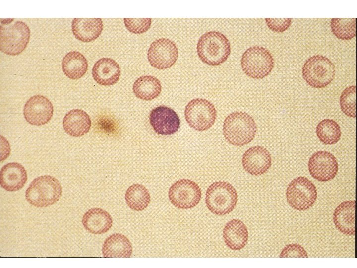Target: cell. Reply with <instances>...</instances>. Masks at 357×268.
I'll list each match as a JSON object with an SVG mask.
<instances>
[{"mask_svg":"<svg viewBox=\"0 0 357 268\" xmlns=\"http://www.w3.org/2000/svg\"><path fill=\"white\" fill-rule=\"evenodd\" d=\"M237 201L238 194L235 189L231 184L225 181L213 183L206 192V206L216 215L229 213L235 207Z\"/></svg>","mask_w":357,"mask_h":268,"instance_id":"obj_5","label":"cell"},{"mask_svg":"<svg viewBox=\"0 0 357 268\" xmlns=\"http://www.w3.org/2000/svg\"><path fill=\"white\" fill-rule=\"evenodd\" d=\"M132 252V247L128 238L119 233L107 237L102 247V253L105 258H129Z\"/></svg>","mask_w":357,"mask_h":268,"instance_id":"obj_23","label":"cell"},{"mask_svg":"<svg viewBox=\"0 0 357 268\" xmlns=\"http://www.w3.org/2000/svg\"><path fill=\"white\" fill-rule=\"evenodd\" d=\"M308 167L312 177L320 182H326L337 175L338 165L336 158L331 153L318 151L309 158Z\"/></svg>","mask_w":357,"mask_h":268,"instance_id":"obj_12","label":"cell"},{"mask_svg":"<svg viewBox=\"0 0 357 268\" xmlns=\"http://www.w3.org/2000/svg\"><path fill=\"white\" fill-rule=\"evenodd\" d=\"M27 179L26 171L19 163H9L1 169L0 184L6 191L12 192L20 190L25 185Z\"/></svg>","mask_w":357,"mask_h":268,"instance_id":"obj_17","label":"cell"},{"mask_svg":"<svg viewBox=\"0 0 357 268\" xmlns=\"http://www.w3.org/2000/svg\"><path fill=\"white\" fill-rule=\"evenodd\" d=\"M73 35L78 40L89 42L101 34L103 25L100 18H75L72 22Z\"/></svg>","mask_w":357,"mask_h":268,"instance_id":"obj_18","label":"cell"},{"mask_svg":"<svg viewBox=\"0 0 357 268\" xmlns=\"http://www.w3.org/2000/svg\"><path fill=\"white\" fill-rule=\"evenodd\" d=\"M82 222L85 229L90 233L101 234L110 229L113 220L108 212L95 207L88 210L84 213Z\"/></svg>","mask_w":357,"mask_h":268,"instance_id":"obj_21","label":"cell"},{"mask_svg":"<svg viewBox=\"0 0 357 268\" xmlns=\"http://www.w3.org/2000/svg\"><path fill=\"white\" fill-rule=\"evenodd\" d=\"M316 134L322 143L332 145L339 140L341 131L336 122L332 119H326L318 124L316 127Z\"/></svg>","mask_w":357,"mask_h":268,"instance_id":"obj_27","label":"cell"},{"mask_svg":"<svg viewBox=\"0 0 357 268\" xmlns=\"http://www.w3.org/2000/svg\"><path fill=\"white\" fill-rule=\"evenodd\" d=\"M266 24L273 31L283 32L287 30L291 25L292 18H265Z\"/></svg>","mask_w":357,"mask_h":268,"instance_id":"obj_32","label":"cell"},{"mask_svg":"<svg viewBox=\"0 0 357 268\" xmlns=\"http://www.w3.org/2000/svg\"><path fill=\"white\" fill-rule=\"evenodd\" d=\"M272 158L269 151L264 147L255 146L244 153L242 163L244 170L254 176L263 174L270 169Z\"/></svg>","mask_w":357,"mask_h":268,"instance_id":"obj_15","label":"cell"},{"mask_svg":"<svg viewBox=\"0 0 357 268\" xmlns=\"http://www.w3.org/2000/svg\"><path fill=\"white\" fill-rule=\"evenodd\" d=\"M160 81L151 75H144L137 78L133 85L135 96L142 100L150 101L157 98L161 93Z\"/></svg>","mask_w":357,"mask_h":268,"instance_id":"obj_25","label":"cell"},{"mask_svg":"<svg viewBox=\"0 0 357 268\" xmlns=\"http://www.w3.org/2000/svg\"><path fill=\"white\" fill-rule=\"evenodd\" d=\"M223 236L225 243L228 248L233 250H239L246 245L248 232L242 221L234 219L226 223Z\"/></svg>","mask_w":357,"mask_h":268,"instance_id":"obj_22","label":"cell"},{"mask_svg":"<svg viewBox=\"0 0 357 268\" xmlns=\"http://www.w3.org/2000/svg\"><path fill=\"white\" fill-rule=\"evenodd\" d=\"M65 132L73 137H80L89 131L91 121L88 114L81 109H73L68 112L63 120Z\"/></svg>","mask_w":357,"mask_h":268,"instance_id":"obj_20","label":"cell"},{"mask_svg":"<svg viewBox=\"0 0 357 268\" xmlns=\"http://www.w3.org/2000/svg\"><path fill=\"white\" fill-rule=\"evenodd\" d=\"M120 70L118 64L109 58H101L94 64L92 68L94 79L99 84L110 86L119 79Z\"/></svg>","mask_w":357,"mask_h":268,"instance_id":"obj_16","label":"cell"},{"mask_svg":"<svg viewBox=\"0 0 357 268\" xmlns=\"http://www.w3.org/2000/svg\"><path fill=\"white\" fill-rule=\"evenodd\" d=\"M286 194L289 204L299 211L308 209L312 206L317 197L315 185L304 177L293 179L288 186Z\"/></svg>","mask_w":357,"mask_h":268,"instance_id":"obj_8","label":"cell"},{"mask_svg":"<svg viewBox=\"0 0 357 268\" xmlns=\"http://www.w3.org/2000/svg\"><path fill=\"white\" fill-rule=\"evenodd\" d=\"M178 50L176 44L167 38H160L151 44L147 58L151 65L158 69H167L176 63Z\"/></svg>","mask_w":357,"mask_h":268,"instance_id":"obj_11","label":"cell"},{"mask_svg":"<svg viewBox=\"0 0 357 268\" xmlns=\"http://www.w3.org/2000/svg\"><path fill=\"white\" fill-rule=\"evenodd\" d=\"M333 221L341 232L347 235H354L355 201H347L338 205L333 213Z\"/></svg>","mask_w":357,"mask_h":268,"instance_id":"obj_19","label":"cell"},{"mask_svg":"<svg viewBox=\"0 0 357 268\" xmlns=\"http://www.w3.org/2000/svg\"><path fill=\"white\" fill-rule=\"evenodd\" d=\"M197 52L203 63L210 66L219 65L229 56L230 44L223 34L214 31L207 32L199 38Z\"/></svg>","mask_w":357,"mask_h":268,"instance_id":"obj_3","label":"cell"},{"mask_svg":"<svg viewBox=\"0 0 357 268\" xmlns=\"http://www.w3.org/2000/svg\"><path fill=\"white\" fill-rule=\"evenodd\" d=\"M257 132L254 119L247 113L236 111L228 115L223 126V133L226 140L236 146H242L250 142Z\"/></svg>","mask_w":357,"mask_h":268,"instance_id":"obj_1","label":"cell"},{"mask_svg":"<svg viewBox=\"0 0 357 268\" xmlns=\"http://www.w3.org/2000/svg\"><path fill=\"white\" fill-rule=\"evenodd\" d=\"M126 28L135 34H141L148 30L151 24V18H124Z\"/></svg>","mask_w":357,"mask_h":268,"instance_id":"obj_30","label":"cell"},{"mask_svg":"<svg viewBox=\"0 0 357 268\" xmlns=\"http://www.w3.org/2000/svg\"><path fill=\"white\" fill-rule=\"evenodd\" d=\"M240 63L245 73L254 79L267 76L274 67V60L270 52L257 46L250 47L243 53Z\"/></svg>","mask_w":357,"mask_h":268,"instance_id":"obj_7","label":"cell"},{"mask_svg":"<svg viewBox=\"0 0 357 268\" xmlns=\"http://www.w3.org/2000/svg\"><path fill=\"white\" fill-rule=\"evenodd\" d=\"M61 195L60 183L50 175L36 178L25 192L27 201L37 207H46L54 204L58 201Z\"/></svg>","mask_w":357,"mask_h":268,"instance_id":"obj_2","label":"cell"},{"mask_svg":"<svg viewBox=\"0 0 357 268\" xmlns=\"http://www.w3.org/2000/svg\"><path fill=\"white\" fill-rule=\"evenodd\" d=\"M27 25L13 19L1 20L0 50L9 55H17L26 48L30 38Z\"/></svg>","mask_w":357,"mask_h":268,"instance_id":"obj_4","label":"cell"},{"mask_svg":"<svg viewBox=\"0 0 357 268\" xmlns=\"http://www.w3.org/2000/svg\"><path fill=\"white\" fill-rule=\"evenodd\" d=\"M62 67L63 73L69 78L78 79L82 77L88 69L86 58L79 52L71 51L64 57Z\"/></svg>","mask_w":357,"mask_h":268,"instance_id":"obj_24","label":"cell"},{"mask_svg":"<svg viewBox=\"0 0 357 268\" xmlns=\"http://www.w3.org/2000/svg\"><path fill=\"white\" fill-rule=\"evenodd\" d=\"M125 200L127 205L131 209L140 211L147 208L150 201V196L145 186L134 184L127 189Z\"/></svg>","mask_w":357,"mask_h":268,"instance_id":"obj_26","label":"cell"},{"mask_svg":"<svg viewBox=\"0 0 357 268\" xmlns=\"http://www.w3.org/2000/svg\"><path fill=\"white\" fill-rule=\"evenodd\" d=\"M171 202L176 207L187 209L197 205L201 197V191L195 182L182 179L175 182L168 192Z\"/></svg>","mask_w":357,"mask_h":268,"instance_id":"obj_10","label":"cell"},{"mask_svg":"<svg viewBox=\"0 0 357 268\" xmlns=\"http://www.w3.org/2000/svg\"><path fill=\"white\" fill-rule=\"evenodd\" d=\"M53 106L51 101L44 96L36 95L26 102L23 114L29 124L40 126L47 124L51 119Z\"/></svg>","mask_w":357,"mask_h":268,"instance_id":"obj_13","label":"cell"},{"mask_svg":"<svg viewBox=\"0 0 357 268\" xmlns=\"http://www.w3.org/2000/svg\"><path fill=\"white\" fill-rule=\"evenodd\" d=\"M356 86L346 88L340 97V105L343 112L347 116L355 118L356 116Z\"/></svg>","mask_w":357,"mask_h":268,"instance_id":"obj_29","label":"cell"},{"mask_svg":"<svg viewBox=\"0 0 357 268\" xmlns=\"http://www.w3.org/2000/svg\"><path fill=\"white\" fill-rule=\"evenodd\" d=\"M333 34L342 40H349L356 36L355 18H332L330 22Z\"/></svg>","mask_w":357,"mask_h":268,"instance_id":"obj_28","label":"cell"},{"mask_svg":"<svg viewBox=\"0 0 357 268\" xmlns=\"http://www.w3.org/2000/svg\"><path fill=\"white\" fill-rule=\"evenodd\" d=\"M280 257H308L304 248L297 243L286 246L282 250Z\"/></svg>","mask_w":357,"mask_h":268,"instance_id":"obj_31","label":"cell"},{"mask_svg":"<svg viewBox=\"0 0 357 268\" xmlns=\"http://www.w3.org/2000/svg\"><path fill=\"white\" fill-rule=\"evenodd\" d=\"M302 74L309 86L322 88L327 86L333 80L335 67L329 59L316 55L306 60L302 67Z\"/></svg>","mask_w":357,"mask_h":268,"instance_id":"obj_6","label":"cell"},{"mask_svg":"<svg viewBox=\"0 0 357 268\" xmlns=\"http://www.w3.org/2000/svg\"><path fill=\"white\" fill-rule=\"evenodd\" d=\"M217 111L214 105L203 98L191 100L185 107L184 117L193 129L203 131L210 128L215 121Z\"/></svg>","mask_w":357,"mask_h":268,"instance_id":"obj_9","label":"cell"},{"mask_svg":"<svg viewBox=\"0 0 357 268\" xmlns=\"http://www.w3.org/2000/svg\"><path fill=\"white\" fill-rule=\"evenodd\" d=\"M149 120L154 131L163 135L174 134L178 130L180 125V120L176 112L165 106H160L152 109Z\"/></svg>","mask_w":357,"mask_h":268,"instance_id":"obj_14","label":"cell"}]
</instances>
